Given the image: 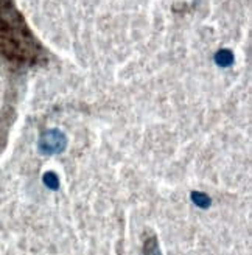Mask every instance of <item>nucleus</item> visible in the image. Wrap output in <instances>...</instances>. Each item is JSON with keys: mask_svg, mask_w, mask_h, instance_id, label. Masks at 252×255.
<instances>
[{"mask_svg": "<svg viewBox=\"0 0 252 255\" xmlns=\"http://www.w3.org/2000/svg\"><path fill=\"white\" fill-rule=\"evenodd\" d=\"M217 61L221 64V66H228V64L232 61V55L229 52H220V55L217 56Z\"/></svg>", "mask_w": 252, "mask_h": 255, "instance_id": "obj_2", "label": "nucleus"}, {"mask_svg": "<svg viewBox=\"0 0 252 255\" xmlns=\"http://www.w3.org/2000/svg\"><path fill=\"white\" fill-rule=\"evenodd\" d=\"M44 50L16 8L14 0H0V56L9 62L33 66Z\"/></svg>", "mask_w": 252, "mask_h": 255, "instance_id": "obj_1", "label": "nucleus"}]
</instances>
